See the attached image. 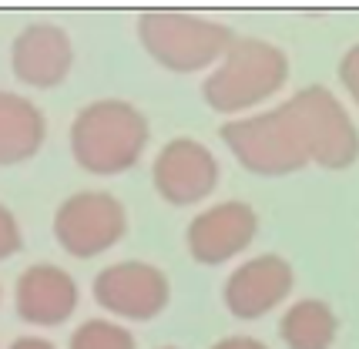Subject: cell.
I'll list each match as a JSON object with an SVG mask.
<instances>
[{
	"label": "cell",
	"mask_w": 359,
	"mask_h": 349,
	"mask_svg": "<svg viewBox=\"0 0 359 349\" xmlns=\"http://www.w3.org/2000/svg\"><path fill=\"white\" fill-rule=\"evenodd\" d=\"M148 121L128 101H94L71 125V155L91 174H121L141 158Z\"/></svg>",
	"instance_id": "6da1fadb"
},
{
	"label": "cell",
	"mask_w": 359,
	"mask_h": 349,
	"mask_svg": "<svg viewBox=\"0 0 359 349\" xmlns=\"http://www.w3.org/2000/svg\"><path fill=\"white\" fill-rule=\"evenodd\" d=\"M285 78H289V57L276 44L259 37H242L232 41V48L222 54L219 67L205 78L202 95L208 108L222 114H238L279 95Z\"/></svg>",
	"instance_id": "7a4b0ae2"
},
{
	"label": "cell",
	"mask_w": 359,
	"mask_h": 349,
	"mask_svg": "<svg viewBox=\"0 0 359 349\" xmlns=\"http://www.w3.org/2000/svg\"><path fill=\"white\" fill-rule=\"evenodd\" d=\"M141 48L148 50L161 67L191 74L208 64H219L222 54L232 48L235 34L225 24L202 20L178 11H151L138 20Z\"/></svg>",
	"instance_id": "3957f363"
},
{
	"label": "cell",
	"mask_w": 359,
	"mask_h": 349,
	"mask_svg": "<svg viewBox=\"0 0 359 349\" xmlns=\"http://www.w3.org/2000/svg\"><path fill=\"white\" fill-rule=\"evenodd\" d=\"M282 111L296 131L306 158L323 165V168H346L359 155V135L346 108L329 95L326 88H306L292 95Z\"/></svg>",
	"instance_id": "277c9868"
},
{
	"label": "cell",
	"mask_w": 359,
	"mask_h": 349,
	"mask_svg": "<svg viewBox=\"0 0 359 349\" xmlns=\"http://www.w3.org/2000/svg\"><path fill=\"white\" fill-rule=\"evenodd\" d=\"M222 142L255 174H289L309 165L282 108L222 125Z\"/></svg>",
	"instance_id": "5b68a950"
},
{
	"label": "cell",
	"mask_w": 359,
	"mask_h": 349,
	"mask_svg": "<svg viewBox=\"0 0 359 349\" xmlns=\"http://www.w3.org/2000/svg\"><path fill=\"white\" fill-rule=\"evenodd\" d=\"M128 232V215L121 202L108 191H78L61 202L54 215V235L67 255L94 259L114 249Z\"/></svg>",
	"instance_id": "8992f818"
},
{
	"label": "cell",
	"mask_w": 359,
	"mask_h": 349,
	"mask_svg": "<svg viewBox=\"0 0 359 349\" xmlns=\"http://www.w3.org/2000/svg\"><path fill=\"white\" fill-rule=\"evenodd\" d=\"M168 275L148 262H114L97 272L94 279V299L118 319H155L168 306Z\"/></svg>",
	"instance_id": "52a82bcc"
},
{
	"label": "cell",
	"mask_w": 359,
	"mask_h": 349,
	"mask_svg": "<svg viewBox=\"0 0 359 349\" xmlns=\"http://www.w3.org/2000/svg\"><path fill=\"white\" fill-rule=\"evenodd\" d=\"M155 191L172 205L205 202L219 185V161L195 138H172L151 168Z\"/></svg>",
	"instance_id": "ba28073f"
},
{
	"label": "cell",
	"mask_w": 359,
	"mask_h": 349,
	"mask_svg": "<svg viewBox=\"0 0 359 349\" xmlns=\"http://www.w3.org/2000/svg\"><path fill=\"white\" fill-rule=\"evenodd\" d=\"M259 215L245 202H219L198 212L188 225V252L202 266H222L252 245Z\"/></svg>",
	"instance_id": "9c48e42d"
},
{
	"label": "cell",
	"mask_w": 359,
	"mask_h": 349,
	"mask_svg": "<svg viewBox=\"0 0 359 349\" xmlns=\"http://www.w3.org/2000/svg\"><path fill=\"white\" fill-rule=\"evenodd\" d=\"M292 292V269L279 255H255L225 279V306L238 319H262Z\"/></svg>",
	"instance_id": "30bf717a"
},
{
	"label": "cell",
	"mask_w": 359,
	"mask_h": 349,
	"mask_svg": "<svg viewBox=\"0 0 359 349\" xmlns=\"http://www.w3.org/2000/svg\"><path fill=\"white\" fill-rule=\"evenodd\" d=\"M78 282L61 269V266H47L37 262L31 269L20 272L14 289L17 316L31 326H61L74 316L78 309Z\"/></svg>",
	"instance_id": "8fae6325"
},
{
	"label": "cell",
	"mask_w": 359,
	"mask_h": 349,
	"mask_svg": "<svg viewBox=\"0 0 359 349\" xmlns=\"http://www.w3.org/2000/svg\"><path fill=\"white\" fill-rule=\"evenodd\" d=\"M74 48L71 37L54 24H31L14 37L11 48V67L17 81L31 88H54L71 74Z\"/></svg>",
	"instance_id": "7c38bea8"
},
{
	"label": "cell",
	"mask_w": 359,
	"mask_h": 349,
	"mask_svg": "<svg viewBox=\"0 0 359 349\" xmlns=\"http://www.w3.org/2000/svg\"><path fill=\"white\" fill-rule=\"evenodd\" d=\"M47 121L41 108L20 95L0 91V165H20L44 144Z\"/></svg>",
	"instance_id": "4fadbf2b"
},
{
	"label": "cell",
	"mask_w": 359,
	"mask_h": 349,
	"mask_svg": "<svg viewBox=\"0 0 359 349\" xmlns=\"http://www.w3.org/2000/svg\"><path fill=\"white\" fill-rule=\"evenodd\" d=\"M336 313L319 299L289 306L279 319V336L289 349H329L336 343Z\"/></svg>",
	"instance_id": "5bb4252c"
},
{
	"label": "cell",
	"mask_w": 359,
	"mask_h": 349,
	"mask_svg": "<svg viewBox=\"0 0 359 349\" xmlns=\"http://www.w3.org/2000/svg\"><path fill=\"white\" fill-rule=\"evenodd\" d=\"M67 349H135V336L128 333L121 322L111 319H88L81 322Z\"/></svg>",
	"instance_id": "9a60e30c"
},
{
	"label": "cell",
	"mask_w": 359,
	"mask_h": 349,
	"mask_svg": "<svg viewBox=\"0 0 359 349\" xmlns=\"http://www.w3.org/2000/svg\"><path fill=\"white\" fill-rule=\"evenodd\" d=\"M20 245H24V238H20V225H17L14 212L7 205H0V262L11 259Z\"/></svg>",
	"instance_id": "2e32d148"
},
{
	"label": "cell",
	"mask_w": 359,
	"mask_h": 349,
	"mask_svg": "<svg viewBox=\"0 0 359 349\" xmlns=\"http://www.w3.org/2000/svg\"><path fill=\"white\" fill-rule=\"evenodd\" d=\"M339 78H343L349 97L359 104V44L349 48V54L343 57V64H339Z\"/></svg>",
	"instance_id": "e0dca14e"
},
{
	"label": "cell",
	"mask_w": 359,
	"mask_h": 349,
	"mask_svg": "<svg viewBox=\"0 0 359 349\" xmlns=\"http://www.w3.org/2000/svg\"><path fill=\"white\" fill-rule=\"evenodd\" d=\"M212 349H269L262 339H252V336H229V339H219Z\"/></svg>",
	"instance_id": "ac0fdd59"
},
{
	"label": "cell",
	"mask_w": 359,
	"mask_h": 349,
	"mask_svg": "<svg viewBox=\"0 0 359 349\" xmlns=\"http://www.w3.org/2000/svg\"><path fill=\"white\" fill-rule=\"evenodd\" d=\"M11 349H54V343L37 339V336H20L17 343H11Z\"/></svg>",
	"instance_id": "d6986e66"
},
{
	"label": "cell",
	"mask_w": 359,
	"mask_h": 349,
	"mask_svg": "<svg viewBox=\"0 0 359 349\" xmlns=\"http://www.w3.org/2000/svg\"><path fill=\"white\" fill-rule=\"evenodd\" d=\"M165 349H172V346H165Z\"/></svg>",
	"instance_id": "ffe728a7"
}]
</instances>
